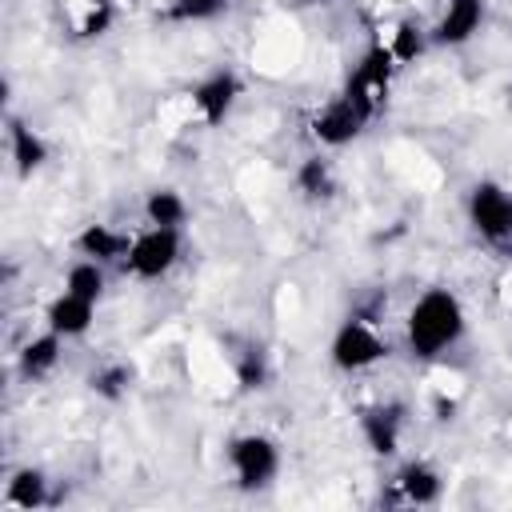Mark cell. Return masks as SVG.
<instances>
[{
  "label": "cell",
  "instance_id": "1",
  "mask_svg": "<svg viewBox=\"0 0 512 512\" xmlns=\"http://www.w3.org/2000/svg\"><path fill=\"white\" fill-rule=\"evenodd\" d=\"M464 324H468V316H464L460 296L448 288H428L416 296V304L408 308V320H404L408 352L420 360H432L464 336Z\"/></svg>",
  "mask_w": 512,
  "mask_h": 512
},
{
  "label": "cell",
  "instance_id": "2",
  "mask_svg": "<svg viewBox=\"0 0 512 512\" xmlns=\"http://www.w3.org/2000/svg\"><path fill=\"white\" fill-rule=\"evenodd\" d=\"M396 60H392V52H388V44H372L364 56H360V64L352 68V76H348V84H344V100L372 124L376 116H380V108L388 104V88H392V76H396Z\"/></svg>",
  "mask_w": 512,
  "mask_h": 512
},
{
  "label": "cell",
  "instance_id": "3",
  "mask_svg": "<svg viewBox=\"0 0 512 512\" xmlns=\"http://www.w3.org/2000/svg\"><path fill=\"white\" fill-rule=\"evenodd\" d=\"M228 468L236 476V488L260 492L280 472V444L264 432H240L228 440Z\"/></svg>",
  "mask_w": 512,
  "mask_h": 512
},
{
  "label": "cell",
  "instance_id": "4",
  "mask_svg": "<svg viewBox=\"0 0 512 512\" xmlns=\"http://www.w3.org/2000/svg\"><path fill=\"white\" fill-rule=\"evenodd\" d=\"M180 228H160V224H148L144 232L132 236L128 252H124V272L136 276V280H160L176 268L180 260Z\"/></svg>",
  "mask_w": 512,
  "mask_h": 512
},
{
  "label": "cell",
  "instance_id": "5",
  "mask_svg": "<svg viewBox=\"0 0 512 512\" xmlns=\"http://www.w3.org/2000/svg\"><path fill=\"white\" fill-rule=\"evenodd\" d=\"M468 224L488 244L512 240V192L496 180H476L468 192Z\"/></svg>",
  "mask_w": 512,
  "mask_h": 512
},
{
  "label": "cell",
  "instance_id": "6",
  "mask_svg": "<svg viewBox=\"0 0 512 512\" xmlns=\"http://www.w3.org/2000/svg\"><path fill=\"white\" fill-rule=\"evenodd\" d=\"M328 356H332V364L340 372H364V368H372V364H380L388 356V344L376 336V328L368 320L352 316V320H344L336 328V336L328 344Z\"/></svg>",
  "mask_w": 512,
  "mask_h": 512
},
{
  "label": "cell",
  "instance_id": "7",
  "mask_svg": "<svg viewBox=\"0 0 512 512\" xmlns=\"http://www.w3.org/2000/svg\"><path fill=\"white\" fill-rule=\"evenodd\" d=\"M240 96H244V80H240L232 68H220V72L204 76V80L192 88V108L200 112V120H204L208 128H216V124H224V120L232 116V108H236Z\"/></svg>",
  "mask_w": 512,
  "mask_h": 512
},
{
  "label": "cell",
  "instance_id": "8",
  "mask_svg": "<svg viewBox=\"0 0 512 512\" xmlns=\"http://www.w3.org/2000/svg\"><path fill=\"white\" fill-rule=\"evenodd\" d=\"M480 24H484V0H448L428 36L440 48H460L480 32Z\"/></svg>",
  "mask_w": 512,
  "mask_h": 512
},
{
  "label": "cell",
  "instance_id": "9",
  "mask_svg": "<svg viewBox=\"0 0 512 512\" xmlns=\"http://www.w3.org/2000/svg\"><path fill=\"white\" fill-rule=\"evenodd\" d=\"M360 432H364V444H368L376 456H396L400 432H404V404L388 400V404L364 408V412H360Z\"/></svg>",
  "mask_w": 512,
  "mask_h": 512
},
{
  "label": "cell",
  "instance_id": "10",
  "mask_svg": "<svg viewBox=\"0 0 512 512\" xmlns=\"http://www.w3.org/2000/svg\"><path fill=\"white\" fill-rule=\"evenodd\" d=\"M364 128H368V120H364L344 96H336V100H332L328 108H320L316 120H312V136H316L324 148H344V144H352Z\"/></svg>",
  "mask_w": 512,
  "mask_h": 512
},
{
  "label": "cell",
  "instance_id": "11",
  "mask_svg": "<svg viewBox=\"0 0 512 512\" xmlns=\"http://www.w3.org/2000/svg\"><path fill=\"white\" fill-rule=\"evenodd\" d=\"M92 324H96V300L76 296V292H68V288L44 308V328H52V332L64 336V340L84 336Z\"/></svg>",
  "mask_w": 512,
  "mask_h": 512
},
{
  "label": "cell",
  "instance_id": "12",
  "mask_svg": "<svg viewBox=\"0 0 512 512\" xmlns=\"http://www.w3.org/2000/svg\"><path fill=\"white\" fill-rule=\"evenodd\" d=\"M396 492L404 504H436L444 492V476L428 460H408L396 472Z\"/></svg>",
  "mask_w": 512,
  "mask_h": 512
},
{
  "label": "cell",
  "instance_id": "13",
  "mask_svg": "<svg viewBox=\"0 0 512 512\" xmlns=\"http://www.w3.org/2000/svg\"><path fill=\"white\" fill-rule=\"evenodd\" d=\"M128 244H132V240H128L120 228H112V224H84V228L76 232V252L88 256V260H100V264L124 260Z\"/></svg>",
  "mask_w": 512,
  "mask_h": 512
},
{
  "label": "cell",
  "instance_id": "14",
  "mask_svg": "<svg viewBox=\"0 0 512 512\" xmlns=\"http://www.w3.org/2000/svg\"><path fill=\"white\" fill-rule=\"evenodd\" d=\"M60 348H64V336H56L52 328L48 332H40V336H32L24 348H20V376L24 380H44L56 364H60Z\"/></svg>",
  "mask_w": 512,
  "mask_h": 512
},
{
  "label": "cell",
  "instance_id": "15",
  "mask_svg": "<svg viewBox=\"0 0 512 512\" xmlns=\"http://www.w3.org/2000/svg\"><path fill=\"white\" fill-rule=\"evenodd\" d=\"M8 144H12V164H16L20 176H32L36 168H44V160H48V140H44L36 128L12 120V124H8Z\"/></svg>",
  "mask_w": 512,
  "mask_h": 512
},
{
  "label": "cell",
  "instance_id": "16",
  "mask_svg": "<svg viewBox=\"0 0 512 512\" xmlns=\"http://www.w3.org/2000/svg\"><path fill=\"white\" fill-rule=\"evenodd\" d=\"M4 500L16 504V508H44L48 504V476L32 464L16 468L8 476V488H4Z\"/></svg>",
  "mask_w": 512,
  "mask_h": 512
},
{
  "label": "cell",
  "instance_id": "17",
  "mask_svg": "<svg viewBox=\"0 0 512 512\" xmlns=\"http://www.w3.org/2000/svg\"><path fill=\"white\" fill-rule=\"evenodd\" d=\"M144 220L160 228H180L188 220V200L176 188H152L144 196Z\"/></svg>",
  "mask_w": 512,
  "mask_h": 512
},
{
  "label": "cell",
  "instance_id": "18",
  "mask_svg": "<svg viewBox=\"0 0 512 512\" xmlns=\"http://www.w3.org/2000/svg\"><path fill=\"white\" fill-rule=\"evenodd\" d=\"M104 284H108V276H104V264L100 260H76L68 272H64V288L68 292H76V296H88V300H100L104 296Z\"/></svg>",
  "mask_w": 512,
  "mask_h": 512
},
{
  "label": "cell",
  "instance_id": "19",
  "mask_svg": "<svg viewBox=\"0 0 512 512\" xmlns=\"http://www.w3.org/2000/svg\"><path fill=\"white\" fill-rule=\"evenodd\" d=\"M296 188H300L308 200L332 196L336 180H332V168H328V160H324V156H308V160H300V168H296Z\"/></svg>",
  "mask_w": 512,
  "mask_h": 512
},
{
  "label": "cell",
  "instance_id": "20",
  "mask_svg": "<svg viewBox=\"0 0 512 512\" xmlns=\"http://www.w3.org/2000/svg\"><path fill=\"white\" fill-rule=\"evenodd\" d=\"M428 40H432V36H428L420 24L400 20V24H396V32H392V40H388V52H392V60H396V64H412L416 56H424Z\"/></svg>",
  "mask_w": 512,
  "mask_h": 512
},
{
  "label": "cell",
  "instance_id": "21",
  "mask_svg": "<svg viewBox=\"0 0 512 512\" xmlns=\"http://www.w3.org/2000/svg\"><path fill=\"white\" fill-rule=\"evenodd\" d=\"M224 8H228V0H168V16L180 24L216 20V16H224Z\"/></svg>",
  "mask_w": 512,
  "mask_h": 512
},
{
  "label": "cell",
  "instance_id": "22",
  "mask_svg": "<svg viewBox=\"0 0 512 512\" xmlns=\"http://www.w3.org/2000/svg\"><path fill=\"white\" fill-rule=\"evenodd\" d=\"M236 380H240V388H264V380H268V364H264V352L248 348V352L240 356V364H236Z\"/></svg>",
  "mask_w": 512,
  "mask_h": 512
},
{
  "label": "cell",
  "instance_id": "23",
  "mask_svg": "<svg viewBox=\"0 0 512 512\" xmlns=\"http://www.w3.org/2000/svg\"><path fill=\"white\" fill-rule=\"evenodd\" d=\"M92 388H96L100 396H108V400H120L124 388H128V368H124V364H108V368H100V372L92 376Z\"/></svg>",
  "mask_w": 512,
  "mask_h": 512
},
{
  "label": "cell",
  "instance_id": "24",
  "mask_svg": "<svg viewBox=\"0 0 512 512\" xmlns=\"http://www.w3.org/2000/svg\"><path fill=\"white\" fill-rule=\"evenodd\" d=\"M112 0H96L88 12H84V20H80V36L84 40H92V36H104L108 28H112Z\"/></svg>",
  "mask_w": 512,
  "mask_h": 512
},
{
  "label": "cell",
  "instance_id": "25",
  "mask_svg": "<svg viewBox=\"0 0 512 512\" xmlns=\"http://www.w3.org/2000/svg\"><path fill=\"white\" fill-rule=\"evenodd\" d=\"M300 4H328V0H300Z\"/></svg>",
  "mask_w": 512,
  "mask_h": 512
},
{
  "label": "cell",
  "instance_id": "26",
  "mask_svg": "<svg viewBox=\"0 0 512 512\" xmlns=\"http://www.w3.org/2000/svg\"><path fill=\"white\" fill-rule=\"evenodd\" d=\"M508 104H512V92H508Z\"/></svg>",
  "mask_w": 512,
  "mask_h": 512
}]
</instances>
